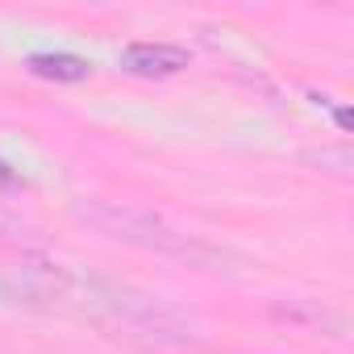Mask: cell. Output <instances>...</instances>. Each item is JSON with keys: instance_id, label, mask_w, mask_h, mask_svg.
Returning <instances> with one entry per match:
<instances>
[{"instance_id": "1", "label": "cell", "mask_w": 354, "mask_h": 354, "mask_svg": "<svg viewBox=\"0 0 354 354\" xmlns=\"http://www.w3.org/2000/svg\"><path fill=\"white\" fill-rule=\"evenodd\" d=\"M75 292H84V313L104 325L113 337H125L142 350H188L196 346L192 321L171 308L162 296L138 292L129 283H109V279H75Z\"/></svg>"}, {"instance_id": "2", "label": "cell", "mask_w": 354, "mask_h": 354, "mask_svg": "<svg viewBox=\"0 0 354 354\" xmlns=\"http://www.w3.org/2000/svg\"><path fill=\"white\" fill-rule=\"evenodd\" d=\"M92 225H100L104 234L113 238H125V242H138V246H150V250H167V254H201L196 242H188L184 234L167 230L162 221H154L150 213H138V209H125L117 201H92L80 209Z\"/></svg>"}, {"instance_id": "3", "label": "cell", "mask_w": 354, "mask_h": 354, "mask_svg": "<svg viewBox=\"0 0 354 354\" xmlns=\"http://www.w3.org/2000/svg\"><path fill=\"white\" fill-rule=\"evenodd\" d=\"M5 288H9V296L17 304H30V308H63V304H71L75 275H67L59 263H46V259H21L9 271Z\"/></svg>"}, {"instance_id": "4", "label": "cell", "mask_w": 354, "mask_h": 354, "mask_svg": "<svg viewBox=\"0 0 354 354\" xmlns=\"http://www.w3.org/2000/svg\"><path fill=\"white\" fill-rule=\"evenodd\" d=\"M121 67L133 75H175L188 67V50L171 42H129L121 50Z\"/></svg>"}, {"instance_id": "5", "label": "cell", "mask_w": 354, "mask_h": 354, "mask_svg": "<svg viewBox=\"0 0 354 354\" xmlns=\"http://www.w3.org/2000/svg\"><path fill=\"white\" fill-rule=\"evenodd\" d=\"M38 80H55V84H80L92 75V63L80 55H30L26 63Z\"/></svg>"}, {"instance_id": "6", "label": "cell", "mask_w": 354, "mask_h": 354, "mask_svg": "<svg viewBox=\"0 0 354 354\" xmlns=\"http://www.w3.org/2000/svg\"><path fill=\"white\" fill-rule=\"evenodd\" d=\"M308 158H317V162H329L325 171H333V175H350V167H354V154H350V146H321V154H308Z\"/></svg>"}, {"instance_id": "7", "label": "cell", "mask_w": 354, "mask_h": 354, "mask_svg": "<svg viewBox=\"0 0 354 354\" xmlns=\"http://www.w3.org/2000/svg\"><path fill=\"white\" fill-rule=\"evenodd\" d=\"M337 125H342V129H350V125H354V117H350V109H337Z\"/></svg>"}]
</instances>
